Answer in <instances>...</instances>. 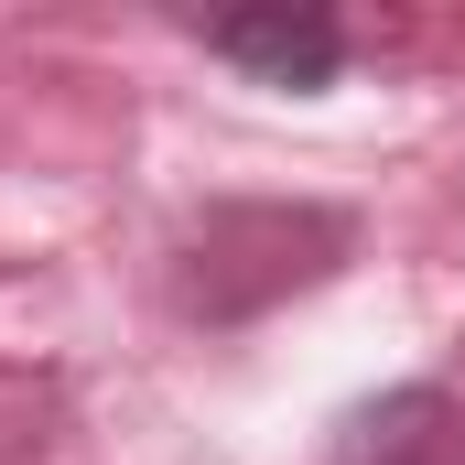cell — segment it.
<instances>
[{"label":"cell","instance_id":"6da1fadb","mask_svg":"<svg viewBox=\"0 0 465 465\" xmlns=\"http://www.w3.org/2000/svg\"><path fill=\"white\" fill-rule=\"evenodd\" d=\"M206 44L260 87H336V65H347L336 11H228V22H206Z\"/></svg>","mask_w":465,"mask_h":465},{"label":"cell","instance_id":"7a4b0ae2","mask_svg":"<svg viewBox=\"0 0 465 465\" xmlns=\"http://www.w3.org/2000/svg\"><path fill=\"white\" fill-rule=\"evenodd\" d=\"M433 401H390V411H368L357 422V444H347V465H455V455H433L411 422H422Z\"/></svg>","mask_w":465,"mask_h":465}]
</instances>
